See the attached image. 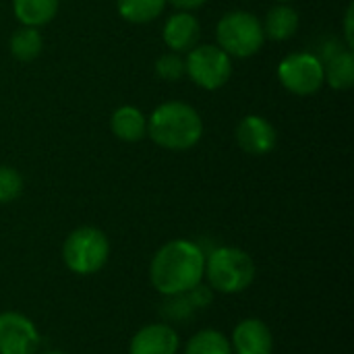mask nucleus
<instances>
[{
	"label": "nucleus",
	"instance_id": "13",
	"mask_svg": "<svg viewBox=\"0 0 354 354\" xmlns=\"http://www.w3.org/2000/svg\"><path fill=\"white\" fill-rule=\"evenodd\" d=\"M324 79L332 89L344 91L354 83V54L351 48H342L340 44H328L324 52Z\"/></svg>",
	"mask_w": 354,
	"mask_h": 354
},
{
	"label": "nucleus",
	"instance_id": "23",
	"mask_svg": "<svg viewBox=\"0 0 354 354\" xmlns=\"http://www.w3.org/2000/svg\"><path fill=\"white\" fill-rule=\"evenodd\" d=\"M166 2H170L172 6H176L178 10H195V8H199V6H203L207 0H166Z\"/></svg>",
	"mask_w": 354,
	"mask_h": 354
},
{
	"label": "nucleus",
	"instance_id": "1",
	"mask_svg": "<svg viewBox=\"0 0 354 354\" xmlns=\"http://www.w3.org/2000/svg\"><path fill=\"white\" fill-rule=\"evenodd\" d=\"M205 278V251L187 239H176L158 249L149 263V282L164 297H178Z\"/></svg>",
	"mask_w": 354,
	"mask_h": 354
},
{
	"label": "nucleus",
	"instance_id": "14",
	"mask_svg": "<svg viewBox=\"0 0 354 354\" xmlns=\"http://www.w3.org/2000/svg\"><path fill=\"white\" fill-rule=\"evenodd\" d=\"M110 129H112L116 139L127 141V143H135L147 135V118L135 106H120L112 112Z\"/></svg>",
	"mask_w": 354,
	"mask_h": 354
},
{
	"label": "nucleus",
	"instance_id": "9",
	"mask_svg": "<svg viewBox=\"0 0 354 354\" xmlns=\"http://www.w3.org/2000/svg\"><path fill=\"white\" fill-rule=\"evenodd\" d=\"M228 340L232 354H274V334L270 326L257 317L239 322Z\"/></svg>",
	"mask_w": 354,
	"mask_h": 354
},
{
	"label": "nucleus",
	"instance_id": "17",
	"mask_svg": "<svg viewBox=\"0 0 354 354\" xmlns=\"http://www.w3.org/2000/svg\"><path fill=\"white\" fill-rule=\"evenodd\" d=\"M10 54L21 60V62H31L39 56L41 48H44V39L41 33L37 31V27H19L12 35H10Z\"/></svg>",
	"mask_w": 354,
	"mask_h": 354
},
{
	"label": "nucleus",
	"instance_id": "10",
	"mask_svg": "<svg viewBox=\"0 0 354 354\" xmlns=\"http://www.w3.org/2000/svg\"><path fill=\"white\" fill-rule=\"evenodd\" d=\"M236 143L243 151L251 156H266L274 151L278 143V133L268 118L249 114L236 127Z\"/></svg>",
	"mask_w": 354,
	"mask_h": 354
},
{
	"label": "nucleus",
	"instance_id": "20",
	"mask_svg": "<svg viewBox=\"0 0 354 354\" xmlns=\"http://www.w3.org/2000/svg\"><path fill=\"white\" fill-rule=\"evenodd\" d=\"M23 193V176L12 166H0V203H10Z\"/></svg>",
	"mask_w": 354,
	"mask_h": 354
},
{
	"label": "nucleus",
	"instance_id": "11",
	"mask_svg": "<svg viewBox=\"0 0 354 354\" xmlns=\"http://www.w3.org/2000/svg\"><path fill=\"white\" fill-rule=\"evenodd\" d=\"M178 332L168 324H149L141 328L129 344V354H178Z\"/></svg>",
	"mask_w": 354,
	"mask_h": 354
},
{
	"label": "nucleus",
	"instance_id": "16",
	"mask_svg": "<svg viewBox=\"0 0 354 354\" xmlns=\"http://www.w3.org/2000/svg\"><path fill=\"white\" fill-rule=\"evenodd\" d=\"M60 0H12V12L21 25L41 27L58 12Z\"/></svg>",
	"mask_w": 354,
	"mask_h": 354
},
{
	"label": "nucleus",
	"instance_id": "4",
	"mask_svg": "<svg viewBox=\"0 0 354 354\" xmlns=\"http://www.w3.org/2000/svg\"><path fill=\"white\" fill-rule=\"evenodd\" d=\"M110 259V241L95 226L75 228L62 245V261L77 276H91L106 268Z\"/></svg>",
	"mask_w": 354,
	"mask_h": 354
},
{
	"label": "nucleus",
	"instance_id": "19",
	"mask_svg": "<svg viewBox=\"0 0 354 354\" xmlns=\"http://www.w3.org/2000/svg\"><path fill=\"white\" fill-rule=\"evenodd\" d=\"M185 354H232V346L222 332L201 330L187 342Z\"/></svg>",
	"mask_w": 354,
	"mask_h": 354
},
{
	"label": "nucleus",
	"instance_id": "18",
	"mask_svg": "<svg viewBox=\"0 0 354 354\" xmlns=\"http://www.w3.org/2000/svg\"><path fill=\"white\" fill-rule=\"evenodd\" d=\"M168 2L166 0H116L120 17L129 23H149L158 19Z\"/></svg>",
	"mask_w": 354,
	"mask_h": 354
},
{
	"label": "nucleus",
	"instance_id": "6",
	"mask_svg": "<svg viewBox=\"0 0 354 354\" xmlns=\"http://www.w3.org/2000/svg\"><path fill=\"white\" fill-rule=\"evenodd\" d=\"M185 75H189L197 87L214 91L228 83L232 60L220 46L201 44L189 50V56L185 58Z\"/></svg>",
	"mask_w": 354,
	"mask_h": 354
},
{
	"label": "nucleus",
	"instance_id": "2",
	"mask_svg": "<svg viewBox=\"0 0 354 354\" xmlns=\"http://www.w3.org/2000/svg\"><path fill=\"white\" fill-rule=\"evenodd\" d=\"M147 135L162 149L187 151L199 143L203 120L199 112L185 102H164L147 118Z\"/></svg>",
	"mask_w": 354,
	"mask_h": 354
},
{
	"label": "nucleus",
	"instance_id": "24",
	"mask_svg": "<svg viewBox=\"0 0 354 354\" xmlns=\"http://www.w3.org/2000/svg\"><path fill=\"white\" fill-rule=\"evenodd\" d=\"M37 354H68V353H64V351H44V353H37Z\"/></svg>",
	"mask_w": 354,
	"mask_h": 354
},
{
	"label": "nucleus",
	"instance_id": "22",
	"mask_svg": "<svg viewBox=\"0 0 354 354\" xmlns=\"http://www.w3.org/2000/svg\"><path fill=\"white\" fill-rule=\"evenodd\" d=\"M354 4H351L346 8V15H344V39H346V48H354Z\"/></svg>",
	"mask_w": 354,
	"mask_h": 354
},
{
	"label": "nucleus",
	"instance_id": "7",
	"mask_svg": "<svg viewBox=\"0 0 354 354\" xmlns=\"http://www.w3.org/2000/svg\"><path fill=\"white\" fill-rule=\"evenodd\" d=\"M278 81L295 95H313L326 83L324 62L311 52H295L278 64Z\"/></svg>",
	"mask_w": 354,
	"mask_h": 354
},
{
	"label": "nucleus",
	"instance_id": "8",
	"mask_svg": "<svg viewBox=\"0 0 354 354\" xmlns=\"http://www.w3.org/2000/svg\"><path fill=\"white\" fill-rule=\"evenodd\" d=\"M41 336L35 324L17 311L0 313V354H37Z\"/></svg>",
	"mask_w": 354,
	"mask_h": 354
},
{
	"label": "nucleus",
	"instance_id": "21",
	"mask_svg": "<svg viewBox=\"0 0 354 354\" xmlns=\"http://www.w3.org/2000/svg\"><path fill=\"white\" fill-rule=\"evenodd\" d=\"M156 73L164 81H178L185 77V58L178 52H166L156 60Z\"/></svg>",
	"mask_w": 354,
	"mask_h": 354
},
{
	"label": "nucleus",
	"instance_id": "25",
	"mask_svg": "<svg viewBox=\"0 0 354 354\" xmlns=\"http://www.w3.org/2000/svg\"><path fill=\"white\" fill-rule=\"evenodd\" d=\"M278 2H284V4H288V2H290V0H278Z\"/></svg>",
	"mask_w": 354,
	"mask_h": 354
},
{
	"label": "nucleus",
	"instance_id": "5",
	"mask_svg": "<svg viewBox=\"0 0 354 354\" xmlns=\"http://www.w3.org/2000/svg\"><path fill=\"white\" fill-rule=\"evenodd\" d=\"M216 39L230 58H249L261 50L266 33L255 15L247 10H230L218 21Z\"/></svg>",
	"mask_w": 354,
	"mask_h": 354
},
{
	"label": "nucleus",
	"instance_id": "15",
	"mask_svg": "<svg viewBox=\"0 0 354 354\" xmlns=\"http://www.w3.org/2000/svg\"><path fill=\"white\" fill-rule=\"evenodd\" d=\"M261 25H263L266 37L276 39V41H284V39H290L299 31L301 19H299V12L290 4L280 2L268 10L266 21Z\"/></svg>",
	"mask_w": 354,
	"mask_h": 354
},
{
	"label": "nucleus",
	"instance_id": "12",
	"mask_svg": "<svg viewBox=\"0 0 354 354\" xmlns=\"http://www.w3.org/2000/svg\"><path fill=\"white\" fill-rule=\"evenodd\" d=\"M162 37H164V44L170 48V52L183 54L197 46V41L201 37V25L191 12L178 10L166 19Z\"/></svg>",
	"mask_w": 354,
	"mask_h": 354
},
{
	"label": "nucleus",
	"instance_id": "3",
	"mask_svg": "<svg viewBox=\"0 0 354 354\" xmlns=\"http://www.w3.org/2000/svg\"><path fill=\"white\" fill-rule=\"evenodd\" d=\"M257 276L253 257L239 247H218L205 255V278L212 290L222 295L245 292Z\"/></svg>",
	"mask_w": 354,
	"mask_h": 354
}]
</instances>
